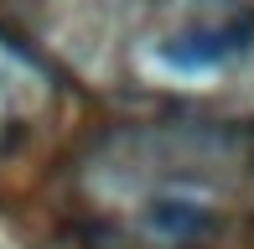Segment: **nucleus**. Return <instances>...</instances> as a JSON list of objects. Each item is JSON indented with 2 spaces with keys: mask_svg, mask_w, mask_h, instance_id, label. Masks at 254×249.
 <instances>
[{
  "mask_svg": "<svg viewBox=\"0 0 254 249\" xmlns=\"http://www.w3.org/2000/svg\"><path fill=\"white\" fill-rule=\"evenodd\" d=\"M254 202V145L218 124H156L104 140L83 172L99 249H223Z\"/></svg>",
  "mask_w": 254,
  "mask_h": 249,
  "instance_id": "1",
  "label": "nucleus"
}]
</instances>
